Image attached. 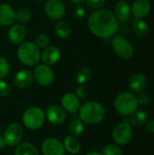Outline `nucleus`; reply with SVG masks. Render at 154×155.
<instances>
[{"mask_svg":"<svg viewBox=\"0 0 154 155\" xmlns=\"http://www.w3.org/2000/svg\"><path fill=\"white\" fill-rule=\"evenodd\" d=\"M119 22L114 14L108 9H99L92 13L88 18V28L100 38L113 36L118 29Z\"/></svg>","mask_w":154,"mask_h":155,"instance_id":"nucleus-1","label":"nucleus"},{"mask_svg":"<svg viewBox=\"0 0 154 155\" xmlns=\"http://www.w3.org/2000/svg\"><path fill=\"white\" fill-rule=\"evenodd\" d=\"M78 115L83 123L87 124H96L104 119L105 108L98 102H86L80 106Z\"/></svg>","mask_w":154,"mask_h":155,"instance_id":"nucleus-2","label":"nucleus"},{"mask_svg":"<svg viewBox=\"0 0 154 155\" xmlns=\"http://www.w3.org/2000/svg\"><path fill=\"white\" fill-rule=\"evenodd\" d=\"M16 55L20 63L26 66H35L41 61V52L34 42H23L20 44Z\"/></svg>","mask_w":154,"mask_h":155,"instance_id":"nucleus-3","label":"nucleus"},{"mask_svg":"<svg viewBox=\"0 0 154 155\" xmlns=\"http://www.w3.org/2000/svg\"><path fill=\"white\" fill-rule=\"evenodd\" d=\"M138 103L136 96L128 92L121 93L114 100V107L116 111L123 116H129L133 114L138 108Z\"/></svg>","mask_w":154,"mask_h":155,"instance_id":"nucleus-4","label":"nucleus"},{"mask_svg":"<svg viewBox=\"0 0 154 155\" xmlns=\"http://www.w3.org/2000/svg\"><path fill=\"white\" fill-rule=\"evenodd\" d=\"M45 120L44 111L37 106H31L27 108L22 115V122L24 125L30 130H36L41 128Z\"/></svg>","mask_w":154,"mask_h":155,"instance_id":"nucleus-5","label":"nucleus"},{"mask_svg":"<svg viewBox=\"0 0 154 155\" xmlns=\"http://www.w3.org/2000/svg\"><path fill=\"white\" fill-rule=\"evenodd\" d=\"M133 137V128L127 122L118 124L112 132V138L117 145H126Z\"/></svg>","mask_w":154,"mask_h":155,"instance_id":"nucleus-6","label":"nucleus"},{"mask_svg":"<svg viewBox=\"0 0 154 155\" xmlns=\"http://www.w3.org/2000/svg\"><path fill=\"white\" fill-rule=\"evenodd\" d=\"M112 47L115 54L124 60H129L133 55V47L123 36L116 35L112 40Z\"/></svg>","mask_w":154,"mask_h":155,"instance_id":"nucleus-7","label":"nucleus"},{"mask_svg":"<svg viewBox=\"0 0 154 155\" xmlns=\"http://www.w3.org/2000/svg\"><path fill=\"white\" fill-rule=\"evenodd\" d=\"M34 80L42 86L50 85L54 79V74L52 68L49 65L44 64H37L33 72Z\"/></svg>","mask_w":154,"mask_h":155,"instance_id":"nucleus-8","label":"nucleus"},{"mask_svg":"<svg viewBox=\"0 0 154 155\" xmlns=\"http://www.w3.org/2000/svg\"><path fill=\"white\" fill-rule=\"evenodd\" d=\"M24 136V130L22 126L18 124H9L4 134H3V138L5 143V145L8 146H16L18 145Z\"/></svg>","mask_w":154,"mask_h":155,"instance_id":"nucleus-9","label":"nucleus"},{"mask_svg":"<svg viewBox=\"0 0 154 155\" xmlns=\"http://www.w3.org/2000/svg\"><path fill=\"white\" fill-rule=\"evenodd\" d=\"M46 15L53 20H60L65 15V5L61 0H48L44 5Z\"/></svg>","mask_w":154,"mask_h":155,"instance_id":"nucleus-10","label":"nucleus"},{"mask_svg":"<svg viewBox=\"0 0 154 155\" xmlns=\"http://www.w3.org/2000/svg\"><path fill=\"white\" fill-rule=\"evenodd\" d=\"M41 150L44 155H64L65 153L63 143L56 138L45 139L41 145Z\"/></svg>","mask_w":154,"mask_h":155,"instance_id":"nucleus-11","label":"nucleus"},{"mask_svg":"<svg viewBox=\"0 0 154 155\" xmlns=\"http://www.w3.org/2000/svg\"><path fill=\"white\" fill-rule=\"evenodd\" d=\"M46 120L53 124H61L65 121L66 114L62 106L57 104L50 105L45 111Z\"/></svg>","mask_w":154,"mask_h":155,"instance_id":"nucleus-12","label":"nucleus"},{"mask_svg":"<svg viewBox=\"0 0 154 155\" xmlns=\"http://www.w3.org/2000/svg\"><path fill=\"white\" fill-rule=\"evenodd\" d=\"M26 35L25 26L22 24H13L7 32V38L13 45H20Z\"/></svg>","mask_w":154,"mask_h":155,"instance_id":"nucleus-13","label":"nucleus"},{"mask_svg":"<svg viewBox=\"0 0 154 155\" xmlns=\"http://www.w3.org/2000/svg\"><path fill=\"white\" fill-rule=\"evenodd\" d=\"M61 105L65 112L75 114L79 111L81 106L80 99L73 93H66L61 99Z\"/></svg>","mask_w":154,"mask_h":155,"instance_id":"nucleus-14","label":"nucleus"},{"mask_svg":"<svg viewBox=\"0 0 154 155\" xmlns=\"http://www.w3.org/2000/svg\"><path fill=\"white\" fill-rule=\"evenodd\" d=\"M34 82L33 72L28 69L19 70L14 76V84L19 89H25L29 87Z\"/></svg>","mask_w":154,"mask_h":155,"instance_id":"nucleus-15","label":"nucleus"},{"mask_svg":"<svg viewBox=\"0 0 154 155\" xmlns=\"http://www.w3.org/2000/svg\"><path fill=\"white\" fill-rule=\"evenodd\" d=\"M61 58V50L59 47L52 45L44 48L41 53V61L46 65L55 64Z\"/></svg>","mask_w":154,"mask_h":155,"instance_id":"nucleus-16","label":"nucleus"},{"mask_svg":"<svg viewBox=\"0 0 154 155\" xmlns=\"http://www.w3.org/2000/svg\"><path fill=\"white\" fill-rule=\"evenodd\" d=\"M16 21L15 11L8 4H0V25L9 26Z\"/></svg>","mask_w":154,"mask_h":155,"instance_id":"nucleus-17","label":"nucleus"},{"mask_svg":"<svg viewBox=\"0 0 154 155\" xmlns=\"http://www.w3.org/2000/svg\"><path fill=\"white\" fill-rule=\"evenodd\" d=\"M131 11L134 17L137 19H143L151 12V3L149 0H134Z\"/></svg>","mask_w":154,"mask_h":155,"instance_id":"nucleus-18","label":"nucleus"},{"mask_svg":"<svg viewBox=\"0 0 154 155\" xmlns=\"http://www.w3.org/2000/svg\"><path fill=\"white\" fill-rule=\"evenodd\" d=\"M147 80L142 74H134L129 80V87L135 94L143 93L145 90Z\"/></svg>","mask_w":154,"mask_h":155,"instance_id":"nucleus-19","label":"nucleus"},{"mask_svg":"<svg viewBox=\"0 0 154 155\" xmlns=\"http://www.w3.org/2000/svg\"><path fill=\"white\" fill-rule=\"evenodd\" d=\"M114 15L119 21H126L131 15V6L125 0L118 1L114 5Z\"/></svg>","mask_w":154,"mask_h":155,"instance_id":"nucleus-20","label":"nucleus"},{"mask_svg":"<svg viewBox=\"0 0 154 155\" xmlns=\"http://www.w3.org/2000/svg\"><path fill=\"white\" fill-rule=\"evenodd\" d=\"M124 122H127L131 125L135 126H142L146 124V122L149 120V114L146 111L143 110H136L133 114L126 116Z\"/></svg>","mask_w":154,"mask_h":155,"instance_id":"nucleus-21","label":"nucleus"},{"mask_svg":"<svg viewBox=\"0 0 154 155\" xmlns=\"http://www.w3.org/2000/svg\"><path fill=\"white\" fill-rule=\"evenodd\" d=\"M64 147L66 152H68L71 154H77L80 152L81 145L77 139L73 135H67L64 139Z\"/></svg>","mask_w":154,"mask_h":155,"instance_id":"nucleus-22","label":"nucleus"},{"mask_svg":"<svg viewBox=\"0 0 154 155\" xmlns=\"http://www.w3.org/2000/svg\"><path fill=\"white\" fill-rule=\"evenodd\" d=\"M133 30L140 37H146L151 32L149 25L143 19H136L133 22Z\"/></svg>","mask_w":154,"mask_h":155,"instance_id":"nucleus-23","label":"nucleus"},{"mask_svg":"<svg viewBox=\"0 0 154 155\" xmlns=\"http://www.w3.org/2000/svg\"><path fill=\"white\" fill-rule=\"evenodd\" d=\"M54 31H55L56 35L61 39L68 38L72 33L71 26L69 25V24L66 21H64V20H59L56 23L55 27H54Z\"/></svg>","mask_w":154,"mask_h":155,"instance_id":"nucleus-24","label":"nucleus"},{"mask_svg":"<svg viewBox=\"0 0 154 155\" xmlns=\"http://www.w3.org/2000/svg\"><path fill=\"white\" fill-rule=\"evenodd\" d=\"M14 155H39L34 145L29 143H20L16 145Z\"/></svg>","mask_w":154,"mask_h":155,"instance_id":"nucleus-25","label":"nucleus"},{"mask_svg":"<svg viewBox=\"0 0 154 155\" xmlns=\"http://www.w3.org/2000/svg\"><path fill=\"white\" fill-rule=\"evenodd\" d=\"M91 78H92V71L88 67H83L79 69L75 74V81L79 85L87 84L91 80Z\"/></svg>","mask_w":154,"mask_h":155,"instance_id":"nucleus-26","label":"nucleus"},{"mask_svg":"<svg viewBox=\"0 0 154 155\" xmlns=\"http://www.w3.org/2000/svg\"><path fill=\"white\" fill-rule=\"evenodd\" d=\"M68 130L71 135L77 137L82 135V134L84 131V123L80 119H74L71 121L68 126Z\"/></svg>","mask_w":154,"mask_h":155,"instance_id":"nucleus-27","label":"nucleus"},{"mask_svg":"<svg viewBox=\"0 0 154 155\" xmlns=\"http://www.w3.org/2000/svg\"><path fill=\"white\" fill-rule=\"evenodd\" d=\"M15 16L20 23H27L32 18V11L27 7H20L15 12Z\"/></svg>","mask_w":154,"mask_h":155,"instance_id":"nucleus-28","label":"nucleus"},{"mask_svg":"<svg viewBox=\"0 0 154 155\" xmlns=\"http://www.w3.org/2000/svg\"><path fill=\"white\" fill-rule=\"evenodd\" d=\"M102 155H123V151L117 144H108L103 148Z\"/></svg>","mask_w":154,"mask_h":155,"instance_id":"nucleus-29","label":"nucleus"},{"mask_svg":"<svg viewBox=\"0 0 154 155\" xmlns=\"http://www.w3.org/2000/svg\"><path fill=\"white\" fill-rule=\"evenodd\" d=\"M34 44L39 49H44L47 46H49L50 44V38L47 35L45 34H39L35 37Z\"/></svg>","mask_w":154,"mask_h":155,"instance_id":"nucleus-30","label":"nucleus"},{"mask_svg":"<svg viewBox=\"0 0 154 155\" xmlns=\"http://www.w3.org/2000/svg\"><path fill=\"white\" fill-rule=\"evenodd\" d=\"M9 72H10V65L8 61L5 57L0 56V80L6 77Z\"/></svg>","mask_w":154,"mask_h":155,"instance_id":"nucleus-31","label":"nucleus"},{"mask_svg":"<svg viewBox=\"0 0 154 155\" xmlns=\"http://www.w3.org/2000/svg\"><path fill=\"white\" fill-rule=\"evenodd\" d=\"M85 2H86L87 6L90 9L99 10V9H102L104 6V5L106 3V0H85Z\"/></svg>","mask_w":154,"mask_h":155,"instance_id":"nucleus-32","label":"nucleus"},{"mask_svg":"<svg viewBox=\"0 0 154 155\" xmlns=\"http://www.w3.org/2000/svg\"><path fill=\"white\" fill-rule=\"evenodd\" d=\"M79 99L81 100H84L85 99L87 96H88V90L87 88L85 87L84 84H80L77 88H76V91H75V94H74Z\"/></svg>","mask_w":154,"mask_h":155,"instance_id":"nucleus-33","label":"nucleus"},{"mask_svg":"<svg viewBox=\"0 0 154 155\" xmlns=\"http://www.w3.org/2000/svg\"><path fill=\"white\" fill-rule=\"evenodd\" d=\"M10 94V85L4 80H0V97H6Z\"/></svg>","mask_w":154,"mask_h":155,"instance_id":"nucleus-34","label":"nucleus"},{"mask_svg":"<svg viewBox=\"0 0 154 155\" xmlns=\"http://www.w3.org/2000/svg\"><path fill=\"white\" fill-rule=\"evenodd\" d=\"M85 15H86V10L84 6L82 5H77L74 10V15L76 19H79V20H82L85 17Z\"/></svg>","mask_w":154,"mask_h":155,"instance_id":"nucleus-35","label":"nucleus"},{"mask_svg":"<svg viewBox=\"0 0 154 155\" xmlns=\"http://www.w3.org/2000/svg\"><path fill=\"white\" fill-rule=\"evenodd\" d=\"M137 98V103L138 104L140 105H147L149 103H150V96L147 94H144V93H140L138 96H136Z\"/></svg>","mask_w":154,"mask_h":155,"instance_id":"nucleus-36","label":"nucleus"},{"mask_svg":"<svg viewBox=\"0 0 154 155\" xmlns=\"http://www.w3.org/2000/svg\"><path fill=\"white\" fill-rule=\"evenodd\" d=\"M145 128L148 133L154 134V120H148L145 124Z\"/></svg>","mask_w":154,"mask_h":155,"instance_id":"nucleus-37","label":"nucleus"},{"mask_svg":"<svg viewBox=\"0 0 154 155\" xmlns=\"http://www.w3.org/2000/svg\"><path fill=\"white\" fill-rule=\"evenodd\" d=\"M5 143L4 141V138H3V135H0V149H4L5 147Z\"/></svg>","mask_w":154,"mask_h":155,"instance_id":"nucleus-38","label":"nucleus"},{"mask_svg":"<svg viewBox=\"0 0 154 155\" xmlns=\"http://www.w3.org/2000/svg\"><path fill=\"white\" fill-rule=\"evenodd\" d=\"M68 1L72 4H74V5H81L84 2H85V0H68Z\"/></svg>","mask_w":154,"mask_h":155,"instance_id":"nucleus-39","label":"nucleus"},{"mask_svg":"<svg viewBox=\"0 0 154 155\" xmlns=\"http://www.w3.org/2000/svg\"><path fill=\"white\" fill-rule=\"evenodd\" d=\"M84 155H102V153H98V152H90V153H87Z\"/></svg>","mask_w":154,"mask_h":155,"instance_id":"nucleus-40","label":"nucleus"},{"mask_svg":"<svg viewBox=\"0 0 154 155\" xmlns=\"http://www.w3.org/2000/svg\"><path fill=\"white\" fill-rule=\"evenodd\" d=\"M36 1H43V0H36Z\"/></svg>","mask_w":154,"mask_h":155,"instance_id":"nucleus-41","label":"nucleus"}]
</instances>
